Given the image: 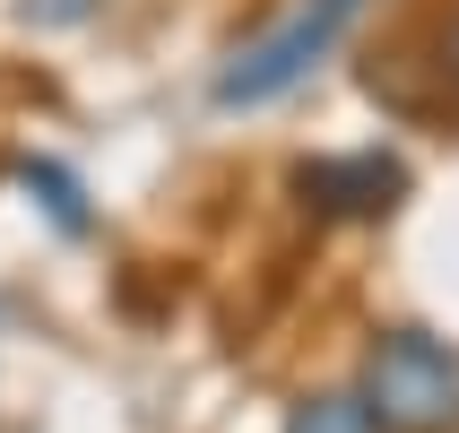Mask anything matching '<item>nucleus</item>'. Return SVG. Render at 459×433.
I'll return each mask as SVG.
<instances>
[{
  "label": "nucleus",
  "mask_w": 459,
  "mask_h": 433,
  "mask_svg": "<svg viewBox=\"0 0 459 433\" xmlns=\"http://www.w3.org/2000/svg\"><path fill=\"white\" fill-rule=\"evenodd\" d=\"M356 390L382 433H459V356L434 330H382Z\"/></svg>",
  "instance_id": "obj_2"
},
{
  "label": "nucleus",
  "mask_w": 459,
  "mask_h": 433,
  "mask_svg": "<svg viewBox=\"0 0 459 433\" xmlns=\"http://www.w3.org/2000/svg\"><path fill=\"white\" fill-rule=\"evenodd\" d=\"M295 200L312 217H338V226H364V217H390L408 200V165L390 148H347V156H312L295 165Z\"/></svg>",
  "instance_id": "obj_3"
},
{
  "label": "nucleus",
  "mask_w": 459,
  "mask_h": 433,
  "mask_svg": "<svg viewBox=\"0 0 459 433\" xmlns=\"http://www.w3.org/2000/svg\"><path fill=\"white\" fill-rule=\"evenodd\" d=\"M286 433H382V425L364 408V390H321V399H304L286 416Z\"/></svg>",
  "instance_id": "obj_5"
},
{
  "label": "nucleus",
  "mask_w": 459,
  "mask_h": 433,
  "mask_svg": "<svg viewBox=\"0 0 459 433\" xmlns=\"http://www.w3.org/2000/svg\"><path fill=\"white\" fill-rule=\"evenodd\" d=\"M356 18H364V0H286L252 44L226 52V70H217V104H226V113H260V104L295 96V87H304V78L347 44V26H356Z\"/></svg>",
  "instance_id": "obj_1"
},
{
  "label": "nucleus",
  "mask_w": 459,
  "mask_h": 433,
  "mask_svg": "<svg viewBox=\"0 0 459 433\" xmlns=\"http://www.w3.org/2000/svg\"><path fill=\"white\" fill-rule=\"evenodd\" d=\"M442 78L459 87V9H451V26H442Z\"/></svg>",
  "instance_id": "obj_6"
},
{
  "label": "nucleus",
  "mask_w": 459,
  "mask_h": 433,
  "mask_svg": "<svg viewBox=\"0 0 459 433\" xmlns=\"http://www.w3.org/2000/svg\"><path fill=\"white\" fill-rule=\"evenodd\" d=\"M18 182H26V200L44 208L61 234H87V226H96V217H87V191H78V182L61 174L52 156H26V165H18Z\"/></svg>",
  "instance_id": "obj_4"
}]
</instances>
